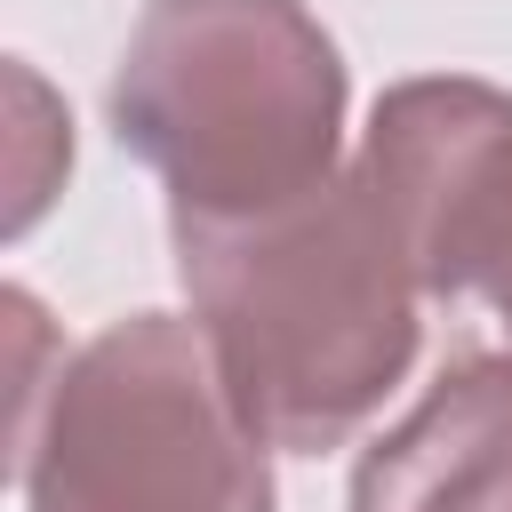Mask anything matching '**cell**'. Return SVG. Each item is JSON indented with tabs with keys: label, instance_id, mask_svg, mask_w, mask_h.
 I'll use <instances>...</instances> for the list:
<instances>
[{
	"label": "cell",
	"instance_id": "3957f363",
	"mask_svg": "<svg viewBox=\"0 0 512 512\" xmlns=\"http://www.w3.org/2000/svg\"><path fill=\"white\" fill-rule=\"evenodd\" d=\"M24 512H272V448L240 416L200 320L128 312L32 392Z\"/></svg>",
	"mask_w": 512,
	"mask_h": 512
},
{
	"label": "cell",
	"instance_id": "6da1fadb",
	"mask_svg": "<svg viewBox=\"0 0 512 512\" xmlns=\"http://www.w3.org/2000/svg\"><path fill=\"white\" fill-rule=\"evenodd\" d=\"M168 240L192 320L264 448H344L408 384L424 288L352 168L264 216H176Z\"/></svg>",
	"mask_w": 512,
	"mask_h": 512
},
{
	"label": "cell",
	"instance_id": "7a4b0ae2",
	"mask_svg": "<svg viewBox=\"0 0 512 512\" xmlns=\"http://www.w3.org/2000/svg\"><path fill=\"white\" fill-rule=\"evenodd\" d=\"M344 56L304 0H152L112 72V136L168 184V224L320 192L344 152Z\"/></svg>",
	"mask_w": 512,
	"mask_h": 512
},
{
	"label": "cell",
	"instance_id": "277c9868",
	"mask_svg": "<svg viewBox=\"0 0 512 512\" xmlns=\"http://www.w3.org/2000/svg\"><path fill=\"white\" fill-rule=\"evenodd\" d=\"M352 512H512V352H456L360 448Z\"/></svg>",
	"mask_w": 512,
	"mask_h": 512
},
{
	"label": "cell",
	"instance_id": "5b68a950",
	"mask_svg": "<svg viewBox=\"0 0 512 512\" xmlns=\"http://www.w3.org/2000/svg\"><path fill=\"white\" fill-rule=\"evenodd\" d=\"M416 280L440 304L480 296L512 336V104L440 176L424 240H416Z\"/></svg>",
	"mask_w": 512,
	"mask_h": 512
}]
</instances>
